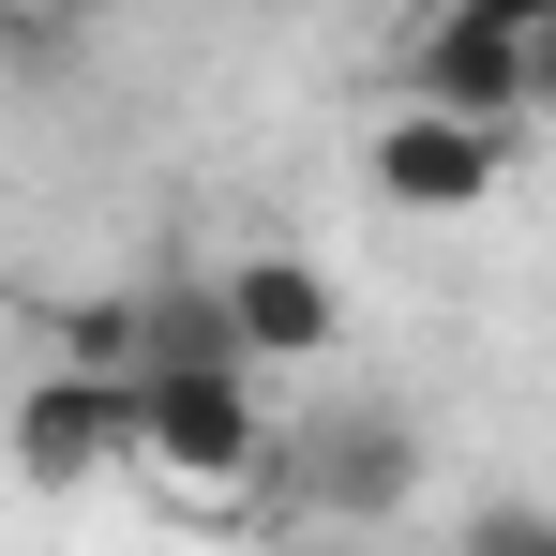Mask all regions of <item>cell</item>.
<instances>
[{
	"label": "cell",
	"instance_id": "obj_7",
	"mask_svg": "<svg viewBox=\"0 0 556 556\" xmlns=\"http://www.w3.org/2000/svg\"><path fill=\"white\" fill-rule=\"evenodd\" d=\"M542 121H556V15H542Z\"/></svg>",
	"mask_w": 556,
	"mask_h": 556
},
{
	"label": "cell",
	"instance_id": "obj_8",
	"mask_svg": "<svg viewBox=\"0 0 556 556\" xmlns=\"http://www.w3.org/2000/svg\"><path fill=\"white\" fill-rule=\"evenodd\" d=\"M30 15H91V0H30Z\"/></svg>",
	"mask_w": 556,
	"mask_h": 556
},
{
	"label": "cell",
	"instance_id": "obj_3",
	"mask_svg": "<svg viewBox=\"0 0 556 556\" xmlns=\"http://www.w3.org/2000/svg\"><path fill=\"white\" fill-rule=\"evenodd\" d=\"M496 181H511V121H481V105L391 91V121L362 136V195H376V211H406V226H466Z\"/></svg>",
	"mask_w": 556,
	"mask_h": 556
},
{
	"label": "cell",
	"instance_id": "obj_4",
	"mask_svg": "<svg viewBox=\"0 0 556 556\" xmlns=\"http://www.w3.org/2000/svg\"><path fill=\"white\" fill-rule=\"evenodd\" d=\"M391 91L481 105V121H542V15H511V0H437V15L406 30Z\"/></svg>",
	"mask_w": 556,
	"mask_h": 556
},
{
	"label": "cell",
	"instance_id": "obj_6",
	"mask_svg": "<svg viewBox=\"0 0 556 556\" xmlns=\"http://www.w3.org/2000/svg\"><path fill=\"white\" fill-rule=\"evenodd\" d=\"M286 466H301V496H316V511H362V527H391V511H406V481H421V437H406L391 406H346V421L286 437Z\"/></svg>",
	"mask_w": 556,
	"mask_h": 556
},
{
	"label": "cell",
	"instance_id": "obj_5",
	"mask_svg": "<svg viewBox=\"0 0 556 556\" xmlns=\"http://www.w3.org/2000/svg\"><path fill=\"white\" fill-rule=\"evenodd\" d=\"M226 316H241V346L256 362H331V331H346V286L316 271V256H286V241H256V256H226Z\"/></svg>",
	"mask_w": 556,
	"mask_h": 556
},
{
	"label": "cell",
	"instance_id": "obj_1",
	"mask_svg": "<svg viewBox=\"0 0 556 556\" xmlns=\"http://www.w3.org/2000/svg\"><path fill=\"white\" fill-rule=\"evenodd\" d=\"M136 466H151L181 511H241V496L286 466L271 362H256V346H181V362H151V452Z\"/></svg>",
	"mask_w": 556,
	"mask_h": 556
},
{
	"label": "cell",
	"instance_id": "obj_9",
	"mask_svg": "<svg viewBox=\"0 0 556 556\" xmlns=\"http://www.w3.org/2000/svg\"><path fill=\"white\" fill-rule=\"evenodd\" d=\"M511 15H556V0H511Z\"/></svg>",
	"mask_w": 556,
	"mask_h": 556
},
{
	"label": "cell",
	"instance_id": "obj_2",
	"mask_svg": "<svg viewBox=\"0 0 556 556\" xmlns=\"http://www.w3.org/2000/svg\"><path fill=\"white\" fill-rule=\"evenodd\" d=\"M151 452V376H121V362H61L46 376H15V481L30 496H76V481H105V466H136Z\"/></svg>",
	"mask_w": 556,
	"mask_h": 556
}]
</instances>
